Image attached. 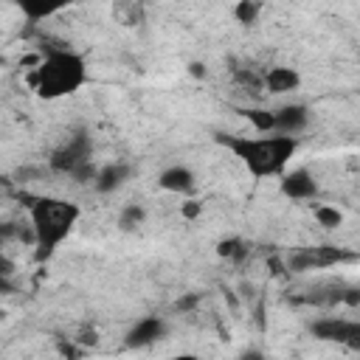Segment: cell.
Listing matches in <instances>:
<instances>
[{
    "label": "cell",
    "instance_id": "30bf717a",
    "mask_svg": "<svg viewBox=\"0 0 360 360\" xmlns=\"http://www.w3.org/2000/svg\"><path fill=\"white\" fill-rule=\"evenodd\" d=\"M129 177H132V166L118 160V163H107V166L96 169L93 186H96L98 194H112V191H118Z\"/></svg>",
    "mask_w": 360,
    "mask_h": 360
},
{
    "label": "cell",
    "instance_id": "7c38bea8",
    "mask_svg": "<svg viewBox=\"0 0 360 360\" xmlns=\"http://www.w3.org/2000/svg\"><path fill=\"white\" fill-rule=\"evenodd\" d=\"M158 186H160L163 191H172V194H188V191H194L197 180H194V172H191L188 166L174 163V166H166V169L160 172Z\"/></svg>",
    "mask_w": 360,
    "mask_h": 360
},
{
    "label": "cell",
    "instance_id": "52a82bcc",
    "mask_svg": "<svg viewBox=\"0 0 360 360\" xmlns=\"http://www.w3.org/2000/svg\"><path fill=\"white\" fill-rule=\"evenodd\" d=\"M309 124V110L307 104H284L273 110V132L284 135H301Z\"/></svg>",
    "mask_w": 360,
    "mask_h": 360
},
{
    "label": "cell",
    "instance_id": "4fadbf2b",
    "mask_svg": "<svg viewBox=\"0 0 360 360\" xmlns=\"http://www.w3.org/2000/svg\"><path fill=\"white\" fill-rule=\"evenodd\" d=\"M298 87H301V76H298V70H292V68L278 65V68H270V70L264 73V90H267L270 96H284V93H292V90H298Z\"/></svg>",
    "mask_w": 360,
    "mask_h": 360
},
{
    "label": "cell",
    "instance_id": "d6986e66",
    "mask_svg": "<svg viewBox=\"0 0 360 360\" xmlns=\"http://www.w3.org/2000/svg\"><path fill=\"white\" fill-rule=\"evenodd\" d=\"M0 292H11V281H8V270L0 267Z\"/></svg>",
    "mask_w": 360,
    "mask_h": 360
},
{
    "label": "cell",
    "instance_id": "ffe728a7",
    "mask_svg": "<svg viewBox=\"0 0 360 360\" xmlns=\"http://www.w3.org/2000/svg\"><path fill=\"white\" fill-rule=\"evenodd\" d=\"M3 239H6V228L0 225V245H3Z\"/></svg>",
    "mask_w": 360,
    "mask_h": 360
},
{
    "label": "cell",
    "instance_id": "8fae6325",
    "mask_svg": "<svg viewBox=\"0 0 360 360\" xmlns=\"http://www.w3.org/2000/svg\"><path fill=\"white\" fill-rule=\"evenodd\" d=\"M343 253L338 250V248H332V245H321V248H307V250H301V253H295L292 259H290V267L292 270H312V267H329V264H335L338 259H340Z\"/></svg>",
    "mask_w": 360,
    "mask_h": 360
},
{
    "label": "cell",
    "instance_id": "5b68a950",
    "mask_svg": "<svg viewBox=\"0 0 360 360\" xmlns=\"http://www.w3.org/2000/svg\"><path fill=\"white\" fill-rule=\"evenodd\" d=\"M309 332L318 340H332V343H360V323L349 318H321L309 326Z\"/></svg>",
    "mask_w": 360,
    "mask_h": 360
},
{
    "label": "cell",
    "instance_id": "3957f363",
    "mask_svg": "<svg viewBox=\"0 0 360 360\" xmlns=\"http://www.w3.org/2000/svg\"><path fill=\"white\" fill-rule=\"evenodd\" d=\"M87 84V62L70 48H51L42 53L31 73V87L42 101H59L76 96Z\"/></svg>",
    "mask_w": 360,
    "mask_h": 360
},
{
    "label": "cell",
    "instance_id": "ac0fdd59",
    "mask_svg": "<svg viewBox=\"0 0 360 360\" xmlns=\"http://www.w3.org/2000/svg\"><path fill=\"white\" fill-rule=\"evenodd\" d=\"M180 214H183L186 219H194V217H200V214H202V202L188 200V202H183V205H180Z\"/></svg>",
    "mask_w": 360,
    "mask_h": 360
},
{
    "label": "cell",
    "instance_id": "9a60e30c",
    "mask_svg": "<svg viewBox=\"0 0 360 360\" xmlns=\"http://www.w3.org/2000/svg\"><path fill=\"white\" fill-rule=\"evenodd\" d=\"M245 118L256 127V132H273V110H245Z\"/></svg>",
    "mask_w": 360,
    "mask_h": 360
},
{
    "label": "cell",
    "instance_id": "7a4b0ae2",
    "mask_svg": "<svg viewBox=\"0 0 360 360\" xmlns=\"http://www.w3.org/2000/svg\"><path fill=\"white\" fill-rule=\"evenodd\" d=\"M28 214H31V231H34V259L42 264L73 233V228L79 225L82 208L73 200L45 194L31 200Z\"/></svg>",
    "mask_w": 360,
    "mask_h": 360
},
{
    "label": "cell",
    "instance_id": "277c9868",
    "mask_svg": "<svg viewBox=\"0 0 360 360\" xmlns=\"http://www.w3.org/2000/svg\"><path fill=\"white\" fill-rule=\"evenodd\" d=\"M51 169L59 172V174L73 177L76 183L93 180L96 169H93V143H90V138H87L84 132L70 135L59 149H53V155H51Z\"/></svg>",
    "mask_w": 360,
    "mask_h": 360
},
{
    "label": "cell",
    "instance_id": "e0dca14e",
    "mask_svg": "<svg viewBox=\"0 0 360 360\" xmlns=\"http://www.w3.org/2000/svg\"><path fill=\"white\" fill-rule=\"evenodd\" d=\"M233 14H236V20H239V22L250 25V22H256L259 6H256L253 0H239V3H236V8H233Z\"/></svg>",
    "mask_w": 360,
    "mask_h": 360
},
{
    "label": "cell",
    "instance_id": "44dd1931",
    "mask_svg": "<svg viewBox=\"0 0 360 360\" xmlns=\"http://www.w3.org/2000/svg\"><path fill=\"white\" fill-rule=\"evenodd\" d=\"M0 318H3V312H0Z\"/></svg>",
    "mask_w": 360,
    "mask_h": 360
},
{
    "label": "cell",
    "instance_id": "2e32d148",
    "mask_svg": "<svg viewBox=\"0 0 360 360\" xmlns=\"http://www.w3.org/2000/svg\"><path fill=\"white\" fill-rule=\"evenodd\" d=\"M315 219L323 225V228H338L343 222V214L335 208V205H318L315 208Z\"/></svg>",
    "mask_w": 360,
    "mask_h": 360
},
{
    "label": "cell",
    "instance_id": "6da1fadb",
    "mask_svg": "<svg viewBox=\"0 0 360 360\" xmlns=\"http://www.w3.org/2000/svg\"><path fill=\"white\" fill-rule=\"evenodd\" d=\"M217 141L231 149V155L245 166L253 180L281 177L301 149L298 135L259 132V135H217Z\"/></svg>",
    "mask_w": 360,
    "mask_h": 360
},
{
    "label": "cell",
    "instance_id": "9c48e42d",
    "mask_svg": "<svg viewBox=\"0 0 360 360\" xmlns=\"http://www.w3.org/2000/svg\"><path fill=\"white\" fill-rule=\"evenodd\" d=\"M76 0H11V6L31 22L39 20H51L56 14H62L65 8H70Z\"/></svg>",
    "mask_w": 360,
    "mask_h": 360
},
{
    "label": "cell",
    "instance_id": "5bb4252c",
    "mask_svg": "<svg viewBox=\"0 0 360 360\" xmlns=\"http://www.w3.org/2000/svg\"><path fill=\"white\" fill-rule=\"evenodd\" d=\"M143 219H146V208L141 202H129L118 214V228L121 231H135L138 225H143Z\"/></svg>",
    "mask_w": 360,
    "mask_h": 360
},
{
    "label": "cell",
    "instance_id": "ba28073f",
    "mask_svg": "<svg viewBox=\"0 0 360 360\" xmlns=\"http://www.w3.org/2000/svg\"><path fill=\"white\" fill-rule=\"evenodd\" d=\"M166 335V321L158 315H146L141 321H135V326L127 332V346L129 349H146L152 343H158Z\"/></svg>",
    "mask_w": 360,
    "mask_h": 360
},
{
    "label": "cell",
    "instance_id": "8992f818",
    "mask_svg": "<svg viewBox=\"0 0 360 360\" xmlns=\"http://www.w3.org/2000/svg\"><path fill=\"white\" fill-rule=\"evenodd\" d=\"M281 194L287 197V200H295V202H301V200H312V197H318V180L307 172V169H287L284 174H281Z\"/></svg>",
    "mask_w": 360,
    "mask_h": 360
}]
</instances>
